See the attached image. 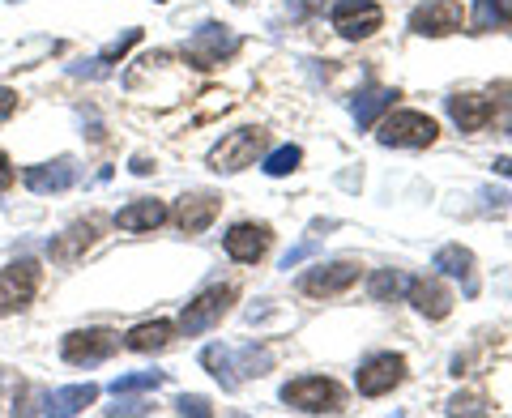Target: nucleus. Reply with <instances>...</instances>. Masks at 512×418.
Returning a JSON list of instances; mask_svg holds the SVG:
<instances>
[{"instance_id":"nucleus-1","label":"nucleus","mask_w":512,"mask_h":418,"mask_svg":"<svg viewBox=\"0 0 512 418\" xmlns=\"http://www.w3.org/2000/svg\"><path fill=\"white\" fill-rule=\"evenodd\" d=\"M265 141H269L265 128L244 124V128H235V133H227L210 154H205V167L218 171V175H239L265 154Z\"/></svg>"},{"instance_id":"nucleus-2","label":"nucleus","mask_w":512,"mask_h":418,"mask_svg":"<svg viewBox=\"0 0 512 418\" xmlns=\"http://www.w3.org/2000/svg\"><path fill=\"white\" fill-rule=\"evenodd\" d=\"M436 137H440V128L427 111H389L376 133V141L389 150H427V146H436Z\"/></svg>"},{"instance_id":"nucleus-3","label":"nucleus","mask_w":512,"mask_h":418,"mask_svg":"<svg viewBox=\"0 0 512 418\" xmlns=\"http://www.w3.org/2000/svg\"><path fill=\"white\" fill-rule=\"evenodd\" d=\"M282 401L299 414H338L342 389L329 376H295L282 384Z\"/></svg>"},{"instance_id":"nucleus-4","label":"nucleus","mask_w":512,"mask_h":418,"mask_svg":"<svg viewBox=\"0 0 512 418\" xmlns=\"http://www.w3.org/2000/svg\"><path fill=\"white\" fill-rule=\"evenodd\" d=\"M235 52H239V35L231 26H222V22H205L197 35L184 43V60L192 64V69H201V73L218 69V64L231 60Z\"/></svg>"},{"instance_id":"nucleus-5","label":"nucleus","mask_w":512,"mask_h":418,"mask_svg":"<svg viewBox=\"0 0 512 418\" xmlns=\"http://www.w3.org/2000/svg\"><path fill=\"white\" fill-rule=\"evenodd\" d=\"M39 282H43V269L30 261V256H22V261L0 269V320L26 312L30 303H35V295H39Z\"/></svg>"},{"instance_id":"nucleus-6","label":"nucleus","mask_w":512,"mask_h":418,"mask_svg":"<svg viewBox=\"0 0 512 418\" xmlns=\"http://www.w3.org/2000/svg\"><path fill=\"white\" fill-rule=\"evenodd\" d=\"M116 350H120V333L73 329V333H64V342H60V359L73 363V367H94V363H107Z\"/></svg>"},{"instance_id":"nucleus-7","label":"nucleus","mask_w":512,"mask_h":418,"mask_svg":"<svg viewBox=\"0 0 512 418\" xmlns=\"http://www.w3.org/2000/svg\"><path fill=\"white\" fill-rule=\"evenodd\" d=\"M329 22L342 39L359 43V39H372L384 26V9L376 5V0H338V5L329 9Z\"/></svg>"},{"instance_id":"nucleus-8","label":"nucleus","mask_w":512,"mask_h":418,"mask_svg":"<svg viewBox=\"0 0 512 418\" xmlns=\"http://www.w3.org/2000/svg\"><path fill=\"white\" fill-rule=\"evenodd\" d=\"M231 303H235V286H210V291H201V295L180 312V329H184L188 337L214 329L218 320L231 312Z\"/></svg>"},{"instance_id":"nucleus-9","label":"nucleus","mask_w":512,"mask_h":418,"mask_svg":"<svg viewBox=\"0 0 512 418\" xmlns=\"http://www.w3.org/2000/svg\"><path fill=\"white\" fill-rule=\"evenodd\" d=\"M402 380H406V359L393 355V350H384V355H372V359L359 363L355 389L363 397H384V393H393Z\"/></svg>"},{"instance_id":"nucleus-10","label":"nucleus","mask_w":512,"mask_h":418,"mask_svg":"<svg viewBox=\"0 0 512 418\" xmlns=\"http://www.w3.org/2000/svg\"><path fill=\"white\" fill-rule=\"evenodd\" d=\"M466 26V9L461 0H427L410 13V30L423 39H444V35H457Z\"/></svg>"},{"instance_id":"nucleus-11","label":"nucleus","mask_w":512,"mask_h":418,"mask_svg":"<svg viewBox=\"0 0 512 418\" xmlns=\"http://www.w3.org/2000/svg\"><path fill=\"white\" fill-rule=\"evenodd\" d=\"M359 282V265L355 261H329V265H316L299 278V291L312 295V299H329V295H342Z\"/></svg>"},{"instance_id":"nucleus-12","label":"nucleus","mask_w":512,"mask_h":418,"mask_svg":"<svg viewBox=\"0 0 512 418\" xmlns=\"http://www.w3.org/2000/svg\"><path fill=\"white\" fill-rule=\"evenodd\" d=\"M77 180H82V167H77L69 154L52 158V163H35V167H26V171H22V184H26L30 192H39V197H47V192L73 188Z\"/></svg>"},{"instance_id":"nucleus-13","label":"nucleus","mask_w":512,"mask_h":418,"mask_svg":"<svg viewBox=\"0 0 512 418\" xmlns=\"http://www.w3.org/2000/svg\"><path fill=\"white\" fill-rule=\"evenodd\" d=\"M269 227L265 222H235V227L222 235V248H227V256L231 261H239V265H256L261 256L269 252Z\"/></svg>"},{"instance_id":"nucleus-14","label":"nucleus","mask_w":512,"mask_h":418,"mask_svg":"<svg viewBox=\"0 0 512 418\" xmlns=\"http://www.w3.org/2000/svg\"><path fill=\"white\" fill-rule=\"evenodd\" d=\"M218 214H222V197H214V192H192V197H180L171 218L184 235H201V231L214 227Z\"/></svg>"},{"instance_id":"nucleus-15","label":"nucleus","mask_w":512,"mask_h":418,"mask_svg":"<svg viewBox=\"0 0 512 418\" xmlns=\"http://www.w3.org/2000/svg\"><path fill=\"white\" fill-rule=\"evenodd\" d=\"M406 295L414 303V312L427 316V320H444L448 312H453V295H448V286L440 278H431V273H423V278H410Z\"/></svg>"},{"instance_id":"nucleus-16","label":"nucleus","mask_w":512,"mask_h":418,"mask_svg":"<svg viewBox=\"0 0 512 418\" xmlns=\"http://www.w3.org/2000/svg\"><path fill=\"white\" fill-rule=\"evenodd\" d=\"M431 269H440L444 278L461 282V295H466V299L478 295V269H474V252H470V248L444 244V248L436 252V261H431Z\"/></svg>"},{"instance_id":"nucleus-17","label":"nucleus","mask_w":512,"mask_h":418,"mask_svg":"<svg viewBox=\"0 0 512 418\" xmlns=\"http://www.w3.org/2000/svg\"><path fill=\"white\" fill-rule=\"evenodd\" d=\"M94 239H99V227L86 218V222H73L64 235H56L52 244H47V256H52L56 265H77L82 256L94 248Z\"/></svg>"},{"instance_id":"nucleus-18","label":"nucleus","mask_w":512,"mask_h":418,"mask_svg":"<svg viewBox=\"0 0 512 418\" xmlns=\"http://www.w3.org/2000/svg\"><path fill=\"white\" fill-rule=\"evenodd\" d=\"M167 222V205L163 201H154V197H141V201H133V205H124V209H116V227L120 231H154V227H163Z\"/></svg>"},{"instance_id":"nucleus-19","label":"nucleus","mask_w":512,"mask_h":418,"mask_svg":"<svg viewBox=\"0 0 512 418\" xmlns=\"http://www.w3.org/2000/svg\"><path fill=\"white\" fill-rule=\"evenodd\" d=\"M448 116H453L461 133H478V128L491 124V99H483V94H453L448 99Z\"/></svg>"},{"instance_id":"nucleus-20","label":"nucleus","mask_w":512,"mask_h":418,"mask_svg":"<svg viewBox=\"0 0 512 418\" xmlns=\"http://www.w3.org/2000/svg\"><path fill=\"white\" fill-rule=\"evenodd\" d=\"M99 401V384H69V389H56L43 397V414H82L86 406H94Z\"/></svg>"},{"instance_id":"nucleus-21","label":"nucleus","mask_w":512,"mask_h":418,"mask_svg":"<svg viewBox=\"0 0 512 418\" xmlns=\"http://www.w3.org/2000/svg\"><path fill=\"white\" fill-rule=\"evenodd\" d=\"M393 103H397V90H389V86H363L355 94V103H350V111H355L359 128H372L380 111H389Z\"/></svg>"},{"instance_id":"nucleus-22","label":"nucleus","mask_w":512,"mask_h":418,"mask_svg":"<svg viewBox=\"0 0 512 418\" xmlns=\"http://www.w3.org/2000/svg\"><path fill=\"white\" fill-rule=\"evenodd\" d=\"M137 43H141V30H124V35H120L116 43H107L90 64H73V77H86V73H90V77H99V73H107L111 64H116V60L128 52V47H137Z\"/></svg>"},{"instance_id":"nucleus-23","label":"nucleus","mask_w":512,"mask_h":418,"mask_svg":"<svg viewBox=\"0 0 512 418\" xmlns=\"http://www.w3.org/2000/svg\"><path fill=\"white\" fill-rule=\"evenodd\" d=\"M171 342V320H146V325L128 329L124 333V346L137 350V355H150V350H163Z\"/></svg>"},{"instance_id":"nucleus-24","label":"nucleus","mask_w":512,"mask_h":418,"mask_svg":"<svg viewBox=\"0 0 512 418\" xmlns=\"http://www.w3.org/2000/svg\"><path fill=\"white\" fill-rule=\"evenodd\" d=\"M201 367L210 372L222 389H239V376H235V350L231 346H205L201 350Z\"/></svg>"},{"instance_id":"nucleus-25","label":"nucleus","mask_w":512,"mask_h":418,"mask_svg":"<svg viewBox=\"0 0 512 418\" xmlns=\"http://www.w3.org/2000/svg\"><path fill=\"white\" fill-rule=\"evenodd\" d=\"M406 273L402 269H376L372 273V282H367V291H372V299L376 303H389V299H397V295H406Z\"/></svg>"},{"instance_id":"nucleus-26","label":"nucleus","mask_w":512,"mask_h":418,"mask_svg":"<svg viewBox=\"0 0 512 418\" xmlns=\"http://www.w3.org/2000/svg\"><path fill=\"white\" fill-rule=\"evenodd\" d=\"M512 22V0H474V26L491 30V26H508Z\"/></svg>"},{"instance_id":"nucleus-27","label":"nucleus","mask_w":512,"mask_h":418,"mask_svg":"<svg viewBox=\"0 0 512 418\" xmlns=\"http://www.w3.org/2000/svg\"><path fill=\"white\" fill-rule=\"evenodd\" d=\"M158 384H167V372H133V376H120L111 380V393L124 397V393H150Z\"/></svg>"},{"instance_id":"nucleus-28","label":"nucleus","mask_w":512,"mask_h":418,"mask_svg":"<svg viewBox=\"0 0 512 418\" xmlns=\"http://www.w3.org/2000/svg\"><path fill=\"white\" fill-rule=\"evenodd\" d=\"M303 163V150L299 146H278L274 154L265 158V175H291Z\"/></svg>"},{"instance_id":"nucleus-29","label":"nucleus","mask_w":512,"mask_h":418,"mask_svg":"<svg viewBox=\"0 0 512 418\" xmlns=\"http://www.w3.org/2000/svg\"><path fill=\"white\" fill-rule=\"evenodd\" d=\"M495 94H500V99H495V103H491V120H495V124H500V128H504V133H512V86H500V90H495Z\"/></svg>"},{"instance_id":"nucleus-30","label":"nucleus","mask_w":512,"mask_h":418,"mask_svg":"<svg viewBox=\"0 0 512 418\" xmlns=\"http://www.w3.org/2000/svg\"><path fill=\"white\" fill-rule=\"evenodd\" d=\"M461 410H466V414H483L487 406H483V397H474V393H466V397H453V401H448V414H461Z\"/></svg>"},{"instance_id":"nucleus-31","label":"nucleus","mask_w":512,"mask_h":418,"mask_svg":"<svg viewBox=\"0 0 512 418\" xmlns=\"http://www.w3.org/2000/svg\"><path fill=\"white\" fill-rule=\"evenodd\" d=\"M175 410H180V414H210V401H205V397H188V393H180V397H175Z\"/></svg>"},{"instance_id":"nucleus-32","label":"nucleus","mask_w":512,"mask_h":418,"mask_svg":"<svg viewBox=\"0 0 512 418\" xmlns=\"http://www.w3.org/2000/svg\"><path fill=\"white\" fill-rule=\"evenodd\" d=\"M312 252H316V239H303L299 248H291V252L282 256V269H295V265L303 261V256H312Z\"/></svg>"},{"instance_id":"nucleus-33","label":"nucleus","mask_w":512,"mask_h":418,"mask_svg":"<svg viewBox=\"0 0 512 418\" xmlns=\"http://www.w3.org/2000/svg\"><path fill=\"white\" fill-rule=\"evenodd\" d=\"M13 111H18V90H9V86H0V124H5Z\"/></svg>"},{"instance_id":"nucleus-34","label":"nucleus","mask_w":512,"mask_h":418,"mask_svg":"<svg viewBox=\"0 0 512 418\" xmlns=\"http://www.w3.org/2000/svg\"><path fill=\"white\" fill-rule=\"evenodd\" d=\"M13 180H18V171H13V158H9L5 150H0V192L13 188Z\"/></svg>"},{"instance_id":"nucleus-35","label":"nucleus","mask_w":512,"mask_h":418,"mask_svg":"<svg viewBox=\"0 0 512 418\" xmlns=\"http://www.w3.org/2000/svg\"><path fill=\"white\" fill-rule=\"evenodd\" d=\"M107 414H150L146 401H120V406H111Z\"/></svg>"},{"instance_id":"nucleus-36","label":"nucleus","mask_w":512,"mask_h":418,"mask_svg":"<svg viewBox=\"0 0 512 418\" xmlns=\"http://www.w3.org/2000/svg\"><path fill=\"white\" fill-rule=\"evenodd\" d=\"M133 171H137V175H150V171H154L150 158H133Z\"/></svg>"},{"instance_id":"nucleus-37","label":"nucleus","mask_w":512,"mask_h":418,"mask_svg":"<svg viewBox=\"0 0 512 418\" xmlns=\"http://www.w3.org/2000/svg\"><path fill=\"white\" fill-rule=\"evenodd\" d=\"M495 171L508 175V180H512V158H495Z\"/></svg>"},{"instance_id":"nucleus-38","label":"nucleus","mask_w":512,"mask_h":418,"mask_svg":"<svg viewBox=\"0 0 512 418\" xmlns=\"http://www.w3.org/2000/svg\"><path fill=\"white\" fill-rule=\"evenodd\" d=\"M154 5H163V0H154Z\"/></svg>"},{"instance_id":"nucleus-39","label":"nucleus","mask_w":512,"mask_h":418,"mask_svg":"<svg viewBox=\"0 0 512 418\" xmlns=\"http://www.w3.org/2000/svg\"><path fill=\"white\" fill-rule=\"evenodd\" d=\"M235 5H244V0H235Z\"/></svg>"}]
</instances>
